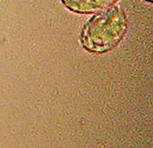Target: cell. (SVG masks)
Returning a JSON list of instances; mask_svg holds the SVG:
<instances>
[{
	"mask_svg": "<svg viewBox=\"0 0 153 148\" xmlns=\"http://www.w3.org/2000/svg\"><path fill=\"white\" fill-rule=\"evenodd\" d=\"M127 29L126 17L121 8H108L91 18L84 26L81 40L86 50L103 53L118 44Z\"/></svg>",
	"mask_w": 153,
	"mask_h": 148,
	"instance_id": "cell-1",
	"label": "cell"
},
{
	"mask_svg": "<svg viewBox=\"0 0 153 148\" xmlns=\"http://www.w3.org/2000/svg\"><path fill=\"white\" fill-rule=\"evenodd\" d=\"M67 8L80 14L93 13L105 9L118 0H61Z\"/></svg>",
	"mask_w": 153,
	"mask_h": 148,
	"instance_id": "cell-2",
	"label": "cell"
},
{
	"mask_svg": "<svg viewBox=\"0 0 153 148\" xmlns=\"http://www.w3.org/2000/svg\"><path fill=\"white\" fill-rule=\"evenodd\" d=\"M146 1H149V2H153V0H146Z\"/></svg>",
	"mask_w": 153,
	"mask_h": 148,
	"instance_id": "cell-3",
	"label": "cell"
}]
</instances>
